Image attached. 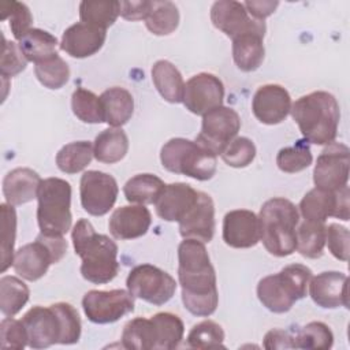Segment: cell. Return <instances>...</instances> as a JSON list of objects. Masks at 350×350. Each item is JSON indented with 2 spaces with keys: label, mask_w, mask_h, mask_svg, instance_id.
<instances>
[{
  "label": "cell",
  "mask_w": 350,
  "mask_h": 350,
  "mask_svg": "<svg viewBox=\"0 0 350 350\" xmlns=\"http://www.w3.org/2000/svg\"><path fill=\"white\" fill-rule=\"evenodd\" d=\"M75 253L81 257L82 276L94 284L115 279L119 272L118 245L107 235L97 234L88 219H81L71 232Z\"/></svg>",
  "instance_id": "7a4b0ae2"
},
{
  "label": "cell",
  "mask_w": 350,
  "mask_h": 350,
  "mask_svg": "<svg viewBox=\"0 0 350 350\" xmlns=\"http://www.w3.org/2000/svg\"><path fill=\"white\" fill-rule=\"evenodd\" d=\"M67 252L63 235H48L40 232L34 242L21 246L14 254L12 267L15 272L29 282L42 278L51 264L59 262Z\"/></svg>",
  "instance_id": "ba28073f"
},
{
  "label": "cell",
  "mask_w": 350,
  "mask_h": 350,
  "mask_svg": "<svg viewBox=\"0 0 350 350\" xmlns=\"http://www.w3.org/2000/svg\"><path fill=\"white\" fill-rule=\"evenodd\" d=\"M126 284L134 298L157 306L168 302L176 290L175 279L165 271L150 264L134 267L126 279Z\"/></svg>",
  "instance_id": "9c48e42d"
},
{
  "label": "cell",
  "mask_w": 350,
  "mask_h": 350,
  "mask_svg": "<svg viewBox=\"0 0 350 350\" xmlns=\"http://www.w3.org/2000/svg\"><path fill=\"white\" fill-rule=\"evenodd\" d=\"M334 343V335L329 327L321 321H312L304 325L293 335L294 349L327 350Z\"/></svg>",
  "instance_id": "ab89813d"
},
{
  "label": "cell",
  "mask_w": 350,
  "mask_h": 350,
  "mask_svg": "<svg viewBox=\"0 0 350 350\" xmlns=\"http://www.w3.org/2000/svg\"><path fill=\"white\" fill-rule=\"evenodd\" d=\"M179 232L185 239L208 243L215 234V205L209 194L198 191L194 206L179 220Z\"/></svg>",
  "instance_id": "ffe728a7"
},
{
  "label": "cell",
  "mask_w": 350,
  "mask_h": 350,
  "mask_svg": "<svg viewBox=\"0 0 350 350\" xmlns=\"http://www.w3.org/2000/svg\"><path fill=\"white\" fill-rule=\"evenodd\" d=\"M243 5L252 18L264 21L276 10L279 1H245Z\"/></svg>",
  "instance_id": "db71d44e"
},
{
  "label": "cell",
  "mask_w": 350,
  "mask_h": 350,
  "mask_svg": "<svg viewBox=\"0 0 350 350\" xmlns=\"http://www.w3.org/2000/svg\"><path fill=\"white\" fill-rule=\"evenodd\" d=\"M252 109L254 116L264 124H278L283 122L291 109L288 92L275 83L264 85L253 96Z\"/></svg>",
  "instance_id": "ac0fdd59"
},
{
  "label": "cell",
  "mask_w": 350,
  "mask_h": 350,
  "mask_svg": "<svg viewBox=\"0 0 350 350\" xmlns=\"http://www.w3.org/2000/svg\"><path fill=\"white\" fill-rule=\"evenodd\" d=\"M86 317L96 324L115 323L134 310V297L129 290H90L82 298Z\"/></svg>",
  "instance_id": "30bf717a"
},
{
  "label": "cell",
  "mask_w": 350,
  "mask_h": 350,
  "mask_svg": "<svg viewBox=\"0 0 350 350\" xmlns=\"http://www.w3.org/2000/svg\"><path fill=\"white\" fill-rule=\"evenodd\" d=\"M264 347L268 350L272 349H294L293 335L288 331L283 329H271L264 336Z\"/></svg>",
  "instance_id": "f5cc1de1"
},
{
  "label": "cell",
  "mask_w": 350,
  "mask_h": 350,
  "mask_svg": "<svg viewBox=\"0 0 350 350\" xmlns=\"http://www.w3.org/2000/svg\"><path fill=\"white\" fill-rule=\"evenodd\" d=\"M313 156L309 145L305 141H298L293 146L282 148L276 154V164L280 171L295 174L312 164Z\"/></svg>",
  "instance_id": "b9f144b4"
},
{
  "label": "cell",
  "mask_w": 350,
  "mask_h": 350,
  "mask_svg": "<svg viewBox=\"0 0 350 350\" xmlns=\"http://www.w3.org/2000/svg\"><path fill=\"white\" fill-rule=\"evenodd\" d=\"M211 21L216 29L231 40L245 33L265 34L264 21H257L249 15L243 3L234 0L215 1L211 8Z\"/></svg>",
  "instance_id": "2e32d148"
},
{
  "label": "cell",
  "mask_w": 350,
  "mask_h": 350,
  "mask_svg": "<svg viewBox=\"0 0 350 350\" xmlns=\"http://www.w3.org/2000/svg\"><path fill=\"white\" fill-rule=\"evenodd\" d=\"M349 167V148L342 142L328 144L317 157L313 170V182L316 187L335 191L347 186Z\"/></svg>",
  "instance_id": "4fadbf2b"
},
{
  "label": "cell",
  "mask_w": 350,
  "mask_h": 350,
  "mask_svg": "<svg viewBox=\"0 0 350 350\" xmlns=\"http://www.w3.org/2000/svg\"><path fill=\"white\" fill-rule=\"evenodd\" d=\"M18 45L29 62H40L56 53L57 40L51 33L31 27L19 41Z\"/></svg>",
  "instance_id": "d6a6232c"
},
{
  "label": "cell",
  "mask_w": 350,
  "mask_h": 350,
  "mask_svg": "<svg viewBox=\"0 0 350 350\" xmlns=\"http://www.w3.org/2000/svg\"><path fill=\"white\" fill-rule=\"evenodd\" d=\"M34 64L37 79L48 89H60L70 78L68 64L57 55V52Z\"/></svg>",
  "instance_id": "f35d334b"
},
{
  "label": "cell",
  "mask_w": 350,
  "mask_h": 350,
  "mask_svg": "<svg viewBox=\"0 0 350 350\" xmlns=\"http://www.w3.org/2000/svg\"><path fill=\"white\" fill-rule=\"evenodd\" d=\"M223 98V82L213 74L200 72L186 82L182 103L191 113L205 115L206 112L221 107Z\"/></svg>",
  "instance_id": "e0dca14e"
},
{
  "label": "cell",
  "mask_w": 350,
  "mask_h": 350,
  "mask_svg": "<svg viewBox=\"0 0 350 350\" xmlns=\"http://www.w3.org/2000/svg\"><path fill=\"white\" fill-rule=\"evenodd\" d=\"M57 308L60 317H62V324H63V342L62 345H72L77 343L81 338V319L77 312V309L67 304V302H57L55 304Z\"/></svg>",
  "instance_id": "f907efd6"
},
{
  "label": "cell",
  "mask_w": 350,
  "mask_h": 350,
  "mask_svg": "<svg viewBox=\"0 0 350 350\" xmlns=\"http://www.w3.org/2000/svg\"><path fill=\"white\" fill-rule=\"evenodd\" d=\"M152 216L144 205H127L113 211L109 217L108 228L113 238L126 241L145 235L150 227Z\"/></svg>",
  "instance_id": "cb8c5ba5"
},
{
  "label": "cell",
  "mask_w": 350,
  "mask_h": 350,
  "mask_svg": "<svg viewBox=\"0 0 350 350\" xmlns=\"http://www.w3.org/2000/svg\"><path fill=\"white\" fill-rule=\"evenodd\" d=\"M220 156L230 167L243 168L254 160L256 146L252 139L246 137H237L224 148Z\"/></svg>",
  "instance_id": "bcb514c9"
},
{
  "label": "cell",
  "mask_w": 350,
  "mask_h": 350,
  "mask_svg": "<svg viewBox=\"0 0 350 350\" xmlns=\"http://www.w3.org/2000/svg\"><path fill=\"white\" fill-rule=\"evenodd\" d=\"M239 129V115L232 108L221 105L202 115L201 131L196 141L215 154H221L224 148L235 138Z\"/></svg>",
  "instance_id": "7c38bea8"
},
{
  "label": "cell",
  "mask_w": 350,
  "mask_h": 350,
  "mask_svg": "<svg viewBox=\"0 0 350 350\" xmlns=\"http://www.w3.org/2000/svg\"><path fill=\"white\" fill-rule=\"evenodd\" d=\"M349 242H350V232L346 227L338 223H329L325 226V243L331 254L340 260H349Z\"/></svg>",
  "instance_id": "681fc988"
},
{
  "label": "cell",
  "mask_w": 350,
  "mask_h": 350,
  "mask_svg": "<svg viewBox=\"0 0 350 350\" xmlns=\"http://www.w3.org/2000/svg\"><path fill=\"white\" fill-rule=\"evenodd\" d=\"M71 108L74 115L85 123L104 122V111L100 97L85 88L74 90L71 96Z\"/></svg>",
  "instance_id": "60d3db41"
},
{
  "label": "cell",
  "mask_w": 350,
  "mask_h": 350,
  "mask_svg": "<svg viewBox=\"0 0 350 350\" xmlns=\"http://www.w3.org/2000/svg\"><path fill=\"white\" fill-rule=\"evenodd\" d=\"M264 34L245 33L232 38V59L237 67L245 72L257 70L265 55Z\"/></svg>",
  "instance_id": "4316f807"
},
{
  "label": "cell",
  "mask_w": 350,
  "mask_h": 350,
  "mask_svg": "<svg viewBox=\"0 0 350 350\" xmlns=\"http://www.w3.org/2000/svg\"><path fill=\"white\" fill-rule=\"evenodd\" d=\"M79 193L82 208L93 216H103L113 206L119 189L112 175L92 170L82 175Z\"/></svg>",
  "instance_id": "9a60e30c"
},
{
  "label": "cell",
  "mask_w": 350,
  "mask_h": 350,
  "mask_svg": "<svg viewBox=\"0 0 350 350\" xmlns=\"http://www.w3.org/2000/svg\"><path fill=\"white\" fill-rule=\"evenodd\" d=\"M29 287L16 276L0 279V310L4 316H15L29 301Z\"/></svg>",
  "instance_id": "d590c367"
},
{
  "label": "cell",
  "mask_w": 350,
  "mask_h": 350,
  "mask_svg": "<svg viewBox=\"0 0 350 350\" xmlns=\"http://www.w3.org/2000/svg\"><path fill=\"white\" fill-rule=\"evenodd\" d=\"M299 212L305 220L325 223L332 216L347 221L350 217L349 187L343 186L335 191L314 187L301 200Z\"/></svg>",
  "instance_id": "8fae6325"
},
{
  "label": "cell",
  "mask_w": 350,
  "mask_h": 350,
  "mask_svg": "<svg viewBox=\"0 0 350 350\" xmlns=\"http://www.w3.org/2000/svg\"><path fill=\"white\" fill-rule=\"evenodd\" d=\"M156 336L152 319L135 317L126 323L122 332V345L133 350H154Z\"/></svg>",
  "instance_id": "8d00e7d4"
},
{
  "label": "cell",
  "mask_w": 350,
  "mask_h": 350,
  "mask_svg": "<svg viewBox=\"0 0 350 350\" xmlns=\"http://www.w3.org/2000/svg\"><path fill=\"white\" fill-rule=\"evenodd\" d=\"M1 272L14 262V245L16 234V213L12 205L1 204Z\"/></svg>",
  "instance_id": "7bdbcfd3"
},
{
  "label": "cell",
  "mask_w": 350,
  "mask_h": 350,
  "mask_svg": "<svg viewBox=\"0 0 350 350\" xmlns=\"http://www.w3.org/2000/svg\"><path fill=\"white\" fill-rule=\"evenodd\" d=\"M40 175L31 168H15L3 179V194L7 204L15 206L37 198L41 185Z\"/></svg>",
  "instance_id": "d4e9b609"
},
{
  "label": "cell",
  "mask_w": 350,
  "mask_h": 350,
  "mask_svg": "<svg viewBox=\"0 0 350 350\" xmlns=\"http://www.w3.org/2000/svg\"><path fill=\"white\" fill-rule=\"evenodd\" d=\"M120 15L119 1H98V0H83L79 4V18L85 23L94 25L101 29H108L115 23Z\"/></svg>",
  "instance_id": "e575fe53"
},
{
  "label": "cell",
  "mask_w": 350,
  "mask_h": 350,
  "mask_svg": "<svg viewBox=\"0 0 350 350\" xmlns=\"http://www.w3.org/2000/svg\"><path fill=\"white\" fill-rule=\"evenodd\" d=\"M325 245V224L320 221L305 220L297 228V250L306 258H319L323 256Z\"/></svg>",
  "instance_id": "836d02e7"
},
{
  "label": "cell",
  "mask_w": 350,
  "mask_h": 350,
  "mask_svg": "<svg viewBox=\"0 0 350 350\" xmlns=\"http://www.w3.org/2000/svg\"><path fill=\"white\" fill-rule=\"evenodd\" d=\"M27 332V346L45 349L63 342V324L57 308L53 305L34 306L22 317Z\"/></svg>",
  "instance_id": "5bb4252c"
},
{
  "label": "cell",
  "mask_w": 350,
  "mask_h": 350,
  "mask_svg": "<svg viewBox=\"0 0 350 350\" xmlns=\"http://www.w3.org/2000/svg\"><path fill=\"white\" fill-rule=\"evenodd\" d=\"M104 122L112 127H120L127 123L134 111V100L129 90L124 88L113 86L104 90L100 96Z\"/></svg>",
  "instance_id": "484cf974"
},
{
  "label": "cell",
  "mask_w": 350,
  "mask_h": 350,
  "mask_svg": "<svg viewBox=\"0 0 350 350\" xmlns=\"http://www.w3.org/2000/svg\"><path fill=\"white\" fill-rule=\"evenodd\" d=\"M161 165L174 174H182L197 180L211 179L217 167L216 154L197 141L172 138L160 152Z\"/></svg>",
  "instance_id": "8992f818"
},
{
  "label": "cell",
  "mask_w": 350,
  "mask_h": 350,
  "mask_svg": "<svg viewBox=\"0 0 350 350\" xmlns=\"http://www.w3.org/2000/svg\"><path fill=\"white\" fill-rule=\"evenodd\" d=\"M94 156L89 141H77L64 145L56 154L57 168L66 174H77L86 168Z\"/></svg>",
  "instance_id": "1f68e13d"
},
{
  "label": "cell",
  "mask_w": 350,
  "mask_h": 350,
  "mask_svg": "<svg viewBox=\"0 0 350 350\" xmlns=\"http://www.w3.org/2000/svg\"><path fill=\"white\" fill-rule=\"evenodd\" d=\"M1 19H10V27L14 37L19 41L31 27L33 16L29 7L19 1H3L0 4Z\"/></svg>",
  "instance_id": "f6af8a7d"
},
{
  "label": "cell",
  "mask_w": 350,
  "mask_h": 350,
  "mask_svg": "<svg viewBox=\"0 0 350 350\" xmlns=\"http://www.w3.org/2000/svg\"><path fill=\"white\" fill-rule=\"evenodd\" d=\"M107 38V30L90 23L78 22L64 30L60 41L62 51L82 59L97 53Z\"/></svg>",
  "instance_id": "44dd1931"
},
{
  "label": "cell",
  "mask_w": 350,
  "mask_h": 350,
  "mask_svg": "<svg viewBox=\"0 0 350 350\" xmlns=\"http://www.w3.org/2000/svg\"><path fill=\"white\" fill-rule=\"evenodd\" d=\"M198 191L187 183L176 182L165 185L159 194L154 206L156 213L165 221H179L197 202Z\"/></svg>",
  "instance_id": "603a6c76"
},
{
  "label": "cell",
  "mask_w": 350,
  "mask_h": 350,
  "mask_svg": "<svg viewBox=\"0 0 350 350\" xmlns=\"http://www.w3.org/2000/svg\"><path fill=\"white\" fill-rule=\"evenodd\" d=\"M154 327V350L176 349L183 339L185 325L183 321L172 313L160 312L150 317Z\"/></svg>",
  "instance_id": "f546056e"
},
{
  "label": "cell",
  "mask_w": 350,
  "mask_h": 350,
  "mask_svg": "<svg viewBox=\"0 0 350 350\" xmlns=\"http://www.w3.org/2000/svg\"><path fill=\"white\" fill-rule=\"evenodd\" d=\"M145 25L156 36L171 34L179 25L178 7L172 1H152Z\"/></svg>",
  "instance_id": "74e56055"
},
{
  "label": "cell",
  "mask_w": 350,
  "mask_h": 350,
  "mask_svg": "<svg viewBox=\"0 0 350 350\" xmlns=\"http://www.w3.org/2000/svg\"><path fill=\"white\" fill-rule=\"evenodd\" d=\"M3 38V46H1V60H0V72L3 78H11L16 74L22 72L27 66V59L21 51L19 45L14 41H7L4 36Z\"/></svg>",
  "instance_id": "7dc6e473"
},
{
  "label": "cell",
  "mask_w": 350,
  "mask_h": 350,
  "mask_svg": "<svg viewBox=\"0 0 350 350\" xmlns=\"http://www.w3.org/2000/svg\"><path fill=\"white\" fill-rule=\"evenodd\" d=\"M164 186V182L156 175L138 174L126 182L123 193L129 202L146 205L156 202Z\"/></svg>",
  "instance_id": "4dcf8cb0"
},
{
  "label": "cell",
  "mask_w": 350,
  "mask_h": 350,
  "mask_svg": "<svg viewBox=\"0 0 350 350\" xmlns=\"http://www.w3.org/2000/svg\"><path fill=\"white\" fill-rule=\"evenodd\" d=\"M152 81L164 100L168 103H182L185 82L179 70L168 60H157L152 67Z\"/></svg>",
  "instance_id": "83f0119b"
},
{
  "label": "cell",
  "mask_w": 350,
  "mask_h": 350,
  "mask_svg": "<svg viewBox=\"0 0 350 350\" xmlns=\"http://www.w3.org/2000/svg\"><path fill=\"white\" fill-rule=\"evenodd\" d=\"M309 294L313 302L320 308H349L347 276L336 271L321 272L310 279Z\"/></svg>",
  "instance_id": "7402d4cb"
},
{
  "label": "cell",
  "mask_w": 350,
  "mask_h": 350,
  "mask_svg": "<svg viewBox=\"0 0 350 350\" xmlns=\"http://www.w3.org/2000/svg\"><path fill=\"white\" fill-rule=\"evenodd\" d=\"M129 150V138L119 127H109L101 131L93 145L94 157L100 163L113 164L120 161Z\"/></svg>",
  "instance_id": "f1b7e54d"
},
{
  "label": "cell",
  "mask_w": 350,
  "mask_h": 350,
  "mask_svg": "<svg viewBox=\"0 0 350 350\" xmlns=\"http://www.w3.org/2000/svg\"><path fill=\"white\" fill-rule=\"evenodd\" d=\"M223 241L230 247L247 249L260 241L258 216L247 209H234L223 219Z\"/></svg>",
  "instance_id": "d6986e66"
},
{
  "label": "cell",
  "mask_w": 350,
  "mask_h": 350,
  "mask_svg": "<svg viewBox=\"0 0 350 350\" xmlns=\"http://www.w3.org/2000/svg\"><path fill=\"white\" fill-rule=\"evenodd\" d=\"M290 112L308 142L316 145L334 142L340 111L336 98L331 93L317 90L302 96L291 105Z\"/></svg>",
  "instance_id": "3957f363"
},
{
  "label": "cell",
  "mask_w": 350,
  "mask_h": 350,
  "mask_svg": "<svg viewBox=\"0 0 350 350\" xmlns=\"http://www.w3.org/2000/svg\"><path fill=\"white\" fill-rule=\"evenodd\" d=\"M178 279L185 308L194 316H211L219 304L215 268L204 242L185 239L178 247Z\"/></svg>",
  "instance_id": "6da1fadb"
},
{
  "label": "cell",
  "mask_w": 350,
  "mask_h": 350,
  "mask_svg": "<svg viewBox=\"0 0 350 350\" xmlns=\"http://www.w3.org/2000/svg\"><path fill=\"white\" fill-rule=\"evenodd\" d=\"M223 342L224 331L217 323L212 320H204L196 324L187 335V346L193 349L224 347Z\"/></svg>",
  "instance_id": "ee69618b"
},
{
  "label": "cell",
  "mask_w": 350,
  "mask_h": 350,
  "mask_svg": "<svg viewBox=\"0 0 350 350\" xmlns=\"http://www.w3.org/2000/svg\"><path fill=\"white\" fill-rule=\"evenodd\" d=\"M27 345V332L22 320L7 316L0 323V346L3 349L22 350Z\"/></svg>",
  "instance_id": "c3c4849f"
},
{
  "label": "cell",
  "mask_w": 350,
  "mask_h": 350,
  "mask_svg": "<svg viewBox=\"0 0 350 350\" xmlns=\"http://www.w3.org/2000/svg\"><path fill=\"white\" fill-rule=\"evenodd\" d=\"M310 279V268L304 264H290L280 272L262 278L257 284V297L268 310L286 313L306 295Z\"/></svg>",
  "instance_id": "5b68a950"
},
{
  "label": "cell",
  "mask_w": 350,
  "mask_h": 350,
  "mask_svg": "<svg viewBox=\"0 0 350 350\" xmlns=\"http://www.w3.org/2000/svg\"><path fill=\"white\" fill-rule=\"evenodd\" d=\"M120 3V15L127 21H139L145 19L152 8V1H119Z\"/></svg>",
  "instance_id": "816d5d0a"
},
{
  "label": "cell",
  "mask_w": 350,
  "mask_h": 350,
  "mask_svg": "<svg viewBox=\"0 0 350 350\" xmlns=\"http://www.w3.org/2000/svg\"><path fill=\"white\" fill-rule=\"evenodd\" d=\"M260 241L276 257H286L297 249L298 208L287 198L275 197L265 201L260 209Z\"/></svg>",
  "instance_id": "277c9868"
},
{
  "label": "cell",
  "mask_w": 350,
  "mask_h": 350,
  "mask_svg": "<svg viewBox=\"0 0 350 350\" xmlns=\"http://www.w3.org/2000/svg\"><path fill=\"white\" fill-rule=\"evenodd\" d=\"M37 221L42 234L64 235L72 221L71 185L60 178H46L38 187Z\"/></svg>",
  "instance_id": "52a82bcc"
}]
</instances>
